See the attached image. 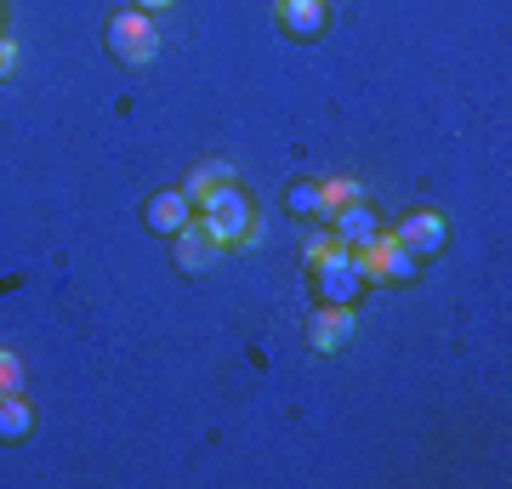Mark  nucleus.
<instances>
[{
    "mask_svg": "<svg viewBox=\"0 0 512 489\" xmlns=\"http://www.w3.org/2000/svg\"><path fill=\"white\" fill-rule=\"evenodd\" d=\"M348 262H353V273H359L365 285H404V279H416V256L399 245L393 228H382V234L365 239V245H353Z\"/></svg>",
    "mask_w": 512,
    "mask_h": 489,
    "instance_id": "nucleus-2",
    "label": "nucleus"
},
{
    "mask_svg": "<svg viewBox=\"0 0 512 489\" xmlns=\"http://www.w3.org/2000/svg\"><path fill=\"white\" fill-rule=\"evenodd\" d=\"M353 200H365V188H359L353 177L319 182V217H330V211H342V205H353Z\"/></svg>",
    "mask_w": 512,
    "mask_h": 489,
    "instance_id": "nucleus-13",
    "label": "nucleus"
},
{
    "mask_svg": "<svg viewBox=\"0 0 512 489\" xmlns=\"http://www.w3.org/2000/svg\"><path fill=\"white\" fill-rule=\"evenodd\" d=\"M313 268V296L325 302V308H353V296L365 290V279L353 273L348 251H336V256H319V262H308Z\"/></svg>",
    "mask_w": 512,
    "mask_h": 489,
    "instance_id": "nucleus-4",
    "label": "nucleus"
},
{
    "mask_svg": "<svg viewBox=\"0 0 512 489\" xmlns=\"http://www.w3.org/2000/svg\"><path fill=\"white\" fill-rule=\"evenodd\" d=\"M228 182H234V165L211 160V165H200V171H188V182H183V200H188V205H200V200H211L217 188H228Z\"/></svg>",
    "mask_w": 512,
    "mask_h": 489,
    "instance_id": "nucleus-11",
    "label": "nucleus"
},
{
    "mask_svg": "<svg viewBox=\"0 0 512 489\" xmlns=\"http://www.w3.org/2000/svg\"><path fill=\"white\" fill-rule=\"evenodd\" d=\"M325 222H330V234L342 239L348 251H353V245H365V239L382 234V222H376V211H370L365 200H353V205H342V211H330Z\"/></svg>",
    "mask_w": 512,
    "mask_h": 489,
    "instance_id": "nucleus-8",
    "label": "nucleus"
},
{
    "mask_svg": "<svg viewBox=\"0 0 512 489\" xmlns=\"http://www.w3.org/2000/svg\"><path fill=\"white\" fill-rule=\"evenodd\" d=\"M194 222H200V228H205L211 239H217L222 251H228V245H256V228H251V200L239 194L234 182H228V188H217L211 200H200V205H194Z\"/></svg>",
    "mask_w": 512,
    "mask_h": 489,
    "instance_id": "nucleus-1",
    "label": "nucleus"
},
{
    "mask_svg": "<svg viewBox=\"0 0 512 489\" xmlns=\"http://www.w3.org/2000/svg\"><path fill=\"white\" fill-rule=\"evenodd\" d=\"M217 262H222V245L205 234L194 217H188V228L177 234V268H183V273H211Z\"/></svg>",
    "mask_w": 512,
    "mask_h": 489,
    "instance_id": "nucleus-6",
    "label": "nucleus"
},
{
    "mask_svg": "<svg viewBox=\"0 0 512 489\" xmlns=\"http://www.w3.org/2000/svg\"><path fill=\"white\" fill-rule=\"evenodd\" d=\"M274 18L285 23V35L313 40L325 29V0H274Z\"/></svg>",
    "mask_w": 512,
    "mask_h": 489,
    "instance_id": "nucleus-10",
    "label": "nucleus"
},
{
    "mask_svg": "<svg viewBox=\"0 0 512 489\" xmlns=\"http://www.w3.org/2000/svg\"><path fill=\"white\" fill-rule=\"evenodd\" d=\"M29 427H35V410H29L18 393H6V399H0V444H18V438H29Z\"/></svg>",
    "mask_w": 512,
    "mask_h": 489,
    "instance_id": "nucleus-12",
    "label": "nucleus"
},
{
    "mask_svg": "<svg viewBox=\"0 0 512 489\" xmlns=\"http://www.w3.org/2000/svg\"><path fill=\"white\" fill-rule=\"evenodd\" d=\"M18 387H23V359L0 347V399H6V393H18Z\"/></svg>",
    "mask_w": 512,
    "mask_h": 489,
    "instance_id": "nucleus-15",
    "label": "nucleus"
},
{
    "mask_svg": "<svg viewBox=\"0 0 512 489\" xmlns=\"http://www.w3.org/2000/svg\"><path fill=\"white\" fill-rule=\"evenodd\" d=\"M160 6H171V0H137V12H160Z\"/></svg>",
    "mask_w": 512,
    "mask_h": 489,
    "instance_id": "nucleus-17",
    "label": "nucleus"
},
{
    "mask_svg": "<svg viewBox=\"0 0 512 489\" xmlns=\"http://www.w3.org/2000/svg\"><path fill=\"white\" fill-rule=\"evenodd\" d=\"M399 234V245L410 256H433V251H444V239H450V222L439 217V211H404V222L393 228Z\"/></svg>",
    "mask_w": 512,
    "mask_h": 489,
    "instance_id": "nucleus-5",
    "label": "nucleus"
},
{
    "mask_svg": "<svg viewBox=\"0 0 512 489\" xmlns=\"http://www.w3.org/2000/svg\"><path fill=\"white\" fill-rule=\"evenodd\" d=\"M188 217H194V205L183 200V188H165V194H154V200H148V228H154V234H165V239L183 234Z\"/></svg>",
    "mask_w": 512,
    "mask_h": 489,
    "instance_id": "nucleus-9",
    "label": "nucleus"
},
{
    "mask_svg": "<svg viewBox=\"0 0 512 489\" xmlns=\"http://www.w3.org/2000/svg\"><path fill=\"white\" fill-rule=\"evenodd\" d=\"M348 336H353V308H313V319H308V342L319 347V353H336V347H348Z\"/></svg>",
    "mask_w": 512,
    "mask_h": 489,
    "instance_id": "nucleus-7",
    "label": "nucleus"
},
{
    "mask_svg": "<svg viewBox=\"0 0 512 489\" xmlns=\"http://www.w3.org/2000/svg\"><path fill=\"white\" fill-rule=\"evenodd\" d=\"M336 251H348L336 234H313V239H308V262H319V256H336Z\"/></svg>",
    "mask_w": 512,
    "mask_h": 489,
    "instance_id": "nucleus-16",
    "label": "nucleus"
},
{
    "mask_svg": "<svg viewBox=\"0 0 512 489\" xmlns=\"http://www.w3.org/2000/svg\"><path fill=\"white\" fill-rule=\"evenodd\" d=\"M109 52L126 63V69H148L154 57H160V29H154V18L148 12H114L109 18Z\"/></svg>",
    "mask_w": 512,
    "mask_h": 489,
    "instance_id": "nucleus-3",
    "label": "nucleus"
},
{
    "mask_svg": "<svg viewBox=\"0 0 512 489\" xmlns=\"http://www.w3.org/2000/svg\"><path fill=\"white\" fill-rule=\"evenodd\" d=\"M285 211H291V217H319V182H291Z\"/></svg>",
    "mask_w": 512,
    "mask_h": 489,
    "instance_id": "nucleus-14",
    "label": "nucleus"
}]
</instances>
